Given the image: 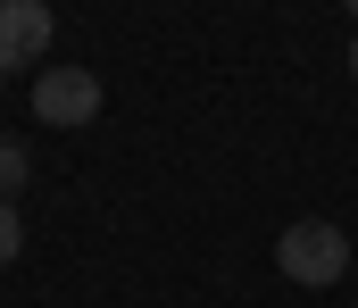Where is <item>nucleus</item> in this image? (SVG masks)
<instances>
[{"label": "nucleus", "instance_id": "2", "mask_svg": "<svg viewBox=\"0 0 358 308\" xmlns=\"http://www.w3.org/2000/svg\"><path fill=\"white\" fill-rule=\"evenodd\" d=\"M34 117H42V125H67V133L92 125V117H100V75H92V67H42V75H34Z\"/></svg>", "mask_w": 358, "mask_h": 308}, {"label": "nucleus", "instance_id": "1", "mask_svg": "<svg viewBox=\"0 0 358 308\" xmlns=\"http://www.w3.org/2000/svg\"><path fill=\"white\" fill-rule=\"evenodd\" d=\"M275 267H283L300 292H334V284L350 275V233H342L334 217H300V225H283Z\"/></svg>", "mask_w": 358, "mask_h": 308}, {"label": "nucleus", "instance_id": "4", "mask_svg": "<svg viewBox=\"0 0 358 308\" xmlns=\"http://www.w3.org/2000/svg\"><path fill=\"white\" fill-rule=\"evenodd\" d=\"M25 175H34L25 142H8V133H0V200H17V192H25Z\"/></svg>", "mask_w": 358, "mask_h": 308}, {"label": "nucleus", "instance_id": "5", "mask_svg": "<svg viewBox=\"0 0 358 308\" xmlns=\"http://www.w3.org/2000/svg\"><path fill=\"white\" fill-rule=\"evenodd\" d=\"M17 250H25V217L17 200H0V267H17Z\"/></svg>", "mask_w": 358, "mask_h": 308}, {"label": "nucleus", "instance_id": "6", "mask_svg": "<svg viewBox=\"0 0 358 308\" xmlns=\"http://www.w3.org/2000/svg\"><path fill=\"white\" fill-rule=\"evenodd\" d=\"M350 75H358V34H350Z\"/></svg>", "mask_w": 358, "mask_h": 308}, {"label": "nucleus", "instance_id": "3", "mask_svg": "<svg viewBox=\"0 0 358 308\" xmlns=\"http://www.w3.org/2000/svg\"><path fill=\"white\" fill-rule=\"evenodd\" d=\"M50 34H59V17L42 0H0V75L8 67H34L50 50Z\"/></svg>", "mask_w": 358, "mask_h": 308}]
</instances>
